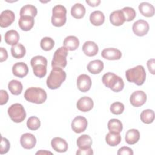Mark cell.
<instances>
[{
  "instance_id": "cell-1",
  "label": "cell",
  "mask_w": 155,
  "mask_h": 155,
  "mask_svg": "<svg viewBox=\"0 0 155 155\" xmlns=\"http://www.w3.org/2000/svg\"><path fill=\"white\" fill-rule=\"evenodd\" d=\"M66 79V73L61 68H53L47 79V87L51 90H55L60 87Z\"/></svg>"
},
{
  "instance_id": "cell-2",
  "label": "cell",
  "mask_w": 155,
  "mask_h": 155,
  "mask_svg": "<svg viewBox=\"0 0 155 155\" xmlns=\"http://www.w3.org/2000/svg\"><path fill=\"white\" fill-rule=\"evenodd\" d=\"M125 76L127 81L133 82L137 85H142L145 81L146 72L142 65H137L132 68L128 69L125 71Z\"/></svg>"
},
{
  "instance_id": "cell-3",
  "label": "cell",
  "mask_w": 155,
  "mask_h": 155,
  "mask_svg": "<svg viewBox=\"0 0 155 155\" xmlns=\"http://www.w3.org/2000/svg\"><path fill=\"white\" fill-rule=\"evenodd\" d=\"M102 81L106 87L110 88L114 92H119L124 87L123 79L111 72H108L104 74L102 76Z\"/></svg>"
},
{
  "instance_id": "cell-4",
  "label": "cell",
  "mask_w": 155,
  "mask_h": 155,
  "mask_svg": "<svg viewBox=\"0 0 155 155\" xmlns=\"http://www.w3.org/2000/svg\"><path fill=\"white\" fill-rule=\"evenodd\" d=\"M47 97L45 91L39 87L28 88L24 93V97L27 101L37 104H43L46 101Z\"/></svg>"
},
{
  "instance_id": "cell-5",
  "label": "cell",
  "mask_w": 155,
  "mask_h": 155,
  "mask_svg": "<svg viewBox=\"0 0 155 155\" xmlns=\"http://www.w3.org/2000/svg\"><path fill=\"white\" fill-rule=\"evenodd\" d=\"M34 74L39 78H44L47 73V60L42 56H36L30 61Z\"/></svg>"
},
{
  "instance_id": "cell-6",
  "label": "cell",
  "mask_w": 155,
  "mask_h": 155,
  "mask_svg": "<svg viewBox=\"0 0 155 155\" xmlns=\"http://www.w3.org/2000/svg\"><path fill=\"white\" fill-rule=\"evenodd\" d=\"M67 10L62 5H55L52 10L51 23L55 27L63 26L67 21Z\"/></svg>"
},
{
  "instance_id": "cell-7",
  "label": "cell",
  "mask_w": 155,
  "mask_h": 155,
  "mask_svg": "<svg viewBox=\"0 0 155 155\" xmlns=\"http://www.w3.org/2000/svg\"><path fill=\"white\" fill-rule=\"evenodd\" d=\"M8 114L11 120L16 123L22 122L26 117V113L22 105L19 103L12 104L8 108Z\"/></svg>"
},
{
  "instance_id": "cell-8",
  "label": "cell",
  "mask_w": 155,
  "mask_h": 155,
  "mask_svg": "<svg viewBox=\"0 0 155 155\" xmlns=\"http://www.w3.org/2000/svg\"><path fill=\"white\" fill-rule=\"evenodd\" d=\"M68 54V50L65 47H61L57 49L54 53L51 61V66L53 68H64L67 65V56Z\"/></svg>"
},
{
  "instance_id": "cell-9",
  "label": "cell",
  "mask_w": 155,
  "mask_h": 155,
  "mask_svg": "<svg viewBox=\"0 0 155 155\" xmlns=\"http://www.w3.org/2000/svg\"><path fill=\"white\" fill-rule=\"evenodd\" d=\"M149 28L148 23L142 19L136 21L132 27L134 33L138 36H143L147 35L149 31Z\"/></svg>"
},
{
  "instance_id": "cell-10",
  "label": "cell",
  "mask_w": 155,
  "mask_h": 155,
  "mask_svg": "<svg viewBox=\"0 0 155 155\" xmlns=\"http://www.w3.org/2000/svg\"><path fill=\"white\" fill-rule=\"evenodd\" d=\"M147 101V94L141 90L134 91L130 97L131 104L136 107L143 105Z\"/></svg>"
},
{
  "instance_id": "cell-11",
  "label": "cell",
  "mask_w": 155,
  "mask_h": 155,
  "mask_svg": "<svg viewBox=\"0 0 155 155\" xmlns=\"http://www.w3.org/2000/svg\"><path fill=\"white\" fill-rule=\"evenodd\" d=\"M88 122L85 117L78 116H76L71 122V128L76 133H81L84 131L87 127Z\"/></svg>"
},
{
  "instance_id": "cell-12",
  "label": "cell",
  "mask_w": 155,
  "mask_h": 155,
  "mask_svg": "<svg viewBox=\"0 0 155 155\" xmlns=\"http://www.w3.org/2000/svg\"><path fill=\"white\" fill-rule=\"evenodd\" d=\"M15 15L13 12L10 10H5L0 15V26L5 28L10 26L15 21Z\"/></svg>"
},
{
  "instance_id": "cell-13",
  "label": "cell",
  "mask_w": 155,
  "mask_h": 155,
  "mask_svg": "<svg viewBox=\"0 0 155 155\" xmlns=\"http://www.w3.org/2000/svg\"><path fill=\"white\" fill-rule=\"evenodd\" d=\"M77 86L81 91H88L91 87V80L90 77L85 74L79 75L77 79Z\"/></svg>"
},
{
  "instance_id": "cell-14",
  "label": "cell",
  "mask_w": 155,
  "mask_h": 155,
  "mask_svg": "<svg viewBox=\"0 0 155 155\" xmlns=\"http://www.w3.org/2000/svg\"><path fill=\"white\" fill-rule=\"evenodd\" d=\"M20 143L24 148L30 150L33 148L36 145V139L33 134L29 133H26L21 136Z\"/></svg>"
},
{
  "instance_id": "cell-15",
  "label": "cell",
  "mask_w": 155,
  "mask_h": 155,
  "mask_svg": "<svg viewBox=\"0 0 155 155\" xmlns=\"http://www.w3.org/2000/svg\"><path fill=\"white\" fill-rule=\"evenodd\" d=\"M94 105L93 101L91 98L87 96L81 97L77 102L76 106L78 109L82 112H87L90 111Z\"/></svg>"
},
{
  "instance_id": "cell-16",
  "label": "cell",
  "mask_w": 155,
  "mask_h": 155,
  "mask_svg": "<svg viewBox=\"0 0 155 155\" xmlns=\"http://www.w3.org/2000/svg\"><path fill=\"white\" fill-rule=\"evenodd\" d=\"M101 56L108 60H118L122 57L121 51L115 48H107L102 51Z\"/></svg>"
},
{
  "instance_id": "cell-17",
  "label": "cell",
  "mask_w": 155,
  "mask_h": 155,
  "mask_svg": "<svg viewBox=\"0 0 155 155\" xmlns=\"http://www.w3.org/2000/svg\"><path fill=\"white\" fill-rule=\"evenodd\" d=\"M12 73L16 77L22 78L28 73L27 65L22 62L15 63L12 67Z\"/></svg>"
},
{
  "instance_id": "cell-18",
  "label": "cell",
  "mask_w": 155,
  "mask_h": 155,
  "mask_svg": "<svg viewBox=\"0 0 155 155\" xmlns=\"http://www.w3.org/2000/svg\"><path fill=\"white\" fill-rule=\"evenodd\" d=\"M51 145L56 152L64 153L68 150V143L61 137H54L51 141Z\"/></svg>"
},
{
  "instance_id": "cell-19",
  "label": "cell",
  "mask_w": 155,
  "mask_h": 155,
  "mask_svg": "<svg viewBox=\"0 0 155 155\" xmlns=\"http://www.w3.org/2000/svg\"><path fill=\"white\" fill-rule=\"evenodd\" d=\"M82 50L85 55L91 57L97 54L99 51V48L94 42L88 41L83 44Z\"/></svg>"
},
{
  "instance_id": "cell-20",
  "label": "cell",
  "mask_w": 155,
  "mask_h": 155,
  "mask_svg": "<svg viewBox=\"0 0 155 155\" xmlns=\"http://www.w3.org/2000/svg\"><path fill=\"white\" fill-rule=\"evenodd\" d=\"M110 21L111 24L113 25H122L125 21V16L122 10H118L113 12L110 15Z\"/></svg>"
},
{
  "instance_id": "cell-21",
  "label": "cell",
  "mask_w": 155,
  "mask_h": 155,
  "mask_svg": "<svg viewBox=\"0 0 155 155\" xmlns=\"http://www.w3.org/2000/svg\"><path fill=\"white\" fill-rule=\"evenodd\" d=\"M34 24V18L30 16H20L18 21L19 27L23 31L30 30L33 28Z\"/></svg>"
},
{
  "instance_id": "cell-22",
  "label": "cell",
  "mask_w": 155,
  "mask_h": 155,
  "mask_svg": "<svg viewBox=\"0 0 155 155\" xmlns=\"http://www.w3.org/2000/svg\"><path fill=\"white\" fill-rule=\"evenodd\" d=\"M64 47L68 50L73 51L76 50L79 45L78 38L74 36H68L64 40Z\"/></svg>"
},
{
  "instance_id": "cell-23",
  "label": "cell",
  "mask_w": 155,
  "mask_h": 155,
  "mask_svg": "<svg viewBox=\"0 0 155 155\" xmlns=\"http://www.w3.org/2000/svg\"><path fill=\"white\" fill-rule=\"evenodd\" d=\"M140 139V133L136 129L128 130L125 136V142L129 145H134L138 142Z\"/></svg>"
},
{
  "instance_id": "cell-24",
  "label": "cell",
  "mask_w": 155,
  "mask_h": 155,
  "mask_svg": "<svg viewBox=\"0 0 155 155\" xmlns=\"http://www.w3.org/2000/svg\"><path fill=\"white\" fill-rule=\"evenodd\" d=\"M139 10L140 13L145 17H152L154 15V6L147 2H143L139 5Z\"/></svg>"
},
{
  "instance_id": "cell-25",
  "label": "cell",
  "mask_w": 155,
  "mask_h": 155,
  "mask_svg": "<svg viewBox=\"0 0 155 155\" xmlns=\"http://www.w3.org/2000/svg\"><path fill=\"white\" fill-rule=\"evenodd\" d=\"M90 21L93 25L99 26L104 24L105 21V16L101 11L96 10L90 14Z\"/></svg>"
},
{
  "instance_id": "cell-26",
  "label": "cell",
  "mask_w": 155,
  "mask_h": 155,
  "mask_svg": "<svg viewBox=\"0 0 155 155\" xmlns=\"http://www.w3.org/2000/svg\"><path fill=\"white\" fill-rule=\"evenodd\" d=\"M104 68V63L102 61L97 59L90 61L87 65V70L92 74H96L101 73Z\"/></svg>"
},
{
  "instance_id": "cell-27",
  "label": "cell",
  "mask_w": 155,
  "mask_h": 155,
  "mask_svg": "<svg viewBox=\"0 0 155 155\" xmlns=\"http://www.w3.org/2000/svg\"><path fill=\"white\" fill-rule=\"evenodd\" d=\"M19 39V33L15 30H10L7 31L4 35L5 42L8 44L14 45L18 44Z\"/></svg>"
},
{
  "instance_id": "cell-28",
  "label": "cell",
  "mask_w": 155,
  "mask_h": 155,
  "mask_svg": "<svg viewBox=\"0 0 155 155\" xmlns=\"http://www.w3.org/2000/svg\"><path fill=\"white\" fill-rule=\"evenodd\" d=\"M85 14V8L80 3L74 4L71 8V15L76 19L82 18Z\"/></svg>"
},
{
  "instance_id": "cell-29",
  "label": "cell",
  "mask_w": 155,
  "mask_h": 155,
  "mask_svg": "<svg viewBox=\"0 0 155 155\" xmlns=\"http://www.w3.org/2000/svg\"><path fill=\"white\" fill-rule=\"evenodd\" d=\"M105 141L110 146H117L121 142V136L118 133L109 132L105 136Z\"/></svg>"
},
{
  "instance_id": "cell-30",
  "label": "cell",
  "mask_w": 155,
  "mask_h": 155,
  "mask_svg": "<svg viewBox=\"0 0 155 155\" xmlns=\"http://www.w3.org/2000/svg\"><path fill=\"white\" fill-rule=\"evenodd\" d=\"M26 53L24 46L20 43H18L11 47V53L13 58L16 59H21L23 58Z\"/></svg>"
},
{
  "instance_id": "cell-31",
  "label": "cell",
  "mask_w": 155,
  "mask_h": 155,
  "mask_svg": "<svg viewBox=\"0 0 155 155\" xmlns=\"http://www.w3.org/2000/svg\"><path fill=\"white\" fill-rule=\"evenodd\" d=\"M38 13L37 8L35 6L31 4H27L23 6L20 10V16H30L34 18Z\"/></svg>"
},
{
  "instance_id": "cell-32",
  "label": "cell",
  "mask_w": 155,
  "mask_h": 155,
  "mask_svg": "<svg viewBox=\"0 0 155 155\" xmlns=\"http://www.w3.org/2000/svg\"><path fill=\"white\" fill-rule=\"evenodd\" d=\"M8 88L12 94L13 95H19L22 91V84L18 80L13 79L8 82Z\"/></svg>"
},
{
  "instance_id": "cell-33",
  "label": "cell",
  "mask_w": 155,
  "mask_h": 155,
  "mask_svg": "<svg viewBox=\"0 0 155 155\" xmlns=\"http://www.w3.org/2000/svg\"><path fill=\"white\" fill-rule=\"evenodd\" d=\"M76 143L79 148H88L92 145V139L89 135L83 134L78 138Z\"/></svg>"
},
{
  "instance_id": "cell-34",
  "label": "cell",
  "mask_w": 155,
  "mask_h": 155,
  "mask_svg": "<svg viewBox=\"0 0 155 155\" xmlns=\"http://www.w3.org/2000/svg\"><path fill=\"white\" fill-rule=\"evenodd\" d=\"M108 128L110 132L120 133L123 129L121 121L117 119H111L108 122Z\"/></svg>"
},
{
  "instance_id": "cell-35",
  "label": "cell",
  "mask_w": 155,
  "mask_h": 155,
  "mask_svg": "<svg viewBox=\"0 0 155 155\" xmlns=\"http://www.w3.org/2000/svg\"><path fill=\"white\" fill-rule=\"evenodd\" d=\"M140 117L142 122L149 124L152 123L154 120V112L152 110L147 109L141 113Z\"/></svg>"
},
{
  "instance_id": "cell-36",
  "label": "cell",
  "mask_w": 155,
  "mask_h": 155,
  "mask_svg": "<svg viewBox=\"0 0 155 155\" xmlns=\"http://www.w3.org/2000/svg\"><path fill=\"white\" fill-rule=\"evenodd\" d=\"M40 46L42 50L45 51H49L54 47V41L50 37H44L41 41Z\"/></svg>"
},
{
  "instance_id": "cell-37",
  "label": "cell",
  "mask_w": 155,
  "mask_h": 155,
  "mask_svg": "<svg viewBox=\"0 0 155 155\" xmlns=\"http://www.w3.org/2000/svg\"><path fill=\"white\" fill-rule=\"evenodd\" d=\"M41 125V122L38 117L36 116L30 117L27 121V126L31 130H38Z\"/></svg>"
},
{
  "instance_id": "cell-38",
  "label": "cell",
  "mask_w": 155,
  "mask_h": 155,
  "mask_svg": "<svg viewBox=\"0 0 155 155\" xmlns=\"http://www.w3.org/2000/svg\"><path fill=\"white\" fill-rule=\"evenodd\" d=\"M122 11L125 16V21H133L136 15V11L134 8L130 7H125L122 9Z\"/></svg>"
},
{
  "instance_id": "cell-39",
  "label": "cell",
  "mask_w": 155,
  "mask_h": 155,
  "mask_svg": "<svg viewBox=\"0 0 155 155\" xmlns=\"http://www.w3.org/2000/svg\"><path fill=\"white\" fill-rule=\"evenodd\" d=\"M124 110V105L120 102H115L113 103L110 106L111 112L116 115L120 114Z\"/></svg>"
},
{
  "instance_id": "cell-40",
  "label": "cell",
  "mask_w": 155,
  "mask_h": 155,
  "mask_svg": "<svg viewBox=\"0 0 155 155\" xmlns=\"http://www.w3.org/2000/svg\"><path fill=\"white\" fill-rule=\"evenodd\" d=\"M10 147V144L7 139L2 137L1 140V148H0V154H4L7 153Z\"/></svg>"
},
{
  "instance_id": "cell-41",
  "label": "cell",
  "mask_w": 155,
  "mask_h": 155,
  "mask_svg": "<svg viewBox=\"0 0 155 155\" xmlns=\"http://www.w3.org/2000/svg\"><path fill=\"white\" fill-rule=\"evenodd\" d=\"M117 154L118 155H133V151L128 147H122L119 149Z\"/></svg>"
},
{
  "instance_id": "cell-42",
  "label": "cell",
  "mask_w": 155,
  "mask_h": 155,
  "mask_svg": "<svg viewBox=\"0 0 155 155\" xmlns=\"http://www.w3.org/2000/svg\"><path fill=\"white\" fill-rule=\"evenodd\" d=\"M0 95H1V99H0V105H2L5 104L8 100V94L5 90H0Z\"/></svg>"
},
{
  "instance_id": "cell-43",
  "label": "cell",
  "mask_w": 155,
  "mask_h": 155,
  "mask_svg": "<svg viewBox=\"0 0 155 155\" xmlns=\"http://www.w3.org/2000/svg\"><path fill=\"white\" fill-rule=\"evenodd\" d=\"M93 154L92 148H79L76 151V154L78 155H91Z\"/></svg>"
},
{
  "instance_id": "cell-44",
  "label": "cell",
  "mask_w": 155,
  "mask_h": 155,
  "mask_svg": "<svg viewBox=\"0 0 155 155\" xmlns=\"http://www.w3.org/2000/svg\"><path fill=\"white\" fill-rule=\"evenodd\" d=\"M154 64H155L154 59H149V60H148V61L147 62V65L148 70L153 74H154V67H155Z\"/></svg>"
},
{
  "instance_id": "cell-45",
  "label": "cell",
  "mask_w": 155,
  "mask_h": 155,
  "mask_svg": "<svg viewBox=\"0 0 155 155\" xmlns=\"http://www.w3.org/2000/svg\"><path fill=\"white\" fill-rule=\"evenodd\" d=\"M8 58V53L7 50L1 47L0 48V62H2L7 60Z\"/></svg>"
},
{
  "instance_id": "cell-46",
  "label": "cell",
  "mask_w": 155,
  "mask_h": 155,
  "mask_svg": "<svg viewBox=\"0 0 155 155\" xmlns=\"http://www.w3.org/2000/svg\"><path fill=\"white\" fill-rule=\"evenodd\" d=\"M86 2L91 7H96V6H98L99 4L101 3V1L100 0H94V1L87 0Z\"/></svg>"
},
{
  "instance_id": "cell-47",
  "label": "cell",
  "mask_w": 155,
  "mask_h": 155,
  "mask_svg": "<svg viewBox=\"0 0 155 155\" xmlns=\"http://www.w3.org/2000/svg\"><path fill=\"white\" fill-rule=\"evenodd\" d=\"M52 154V153L50 151H43V150H40L39 151H38L36 154Z\"/></svg>"
}]
</instances>
